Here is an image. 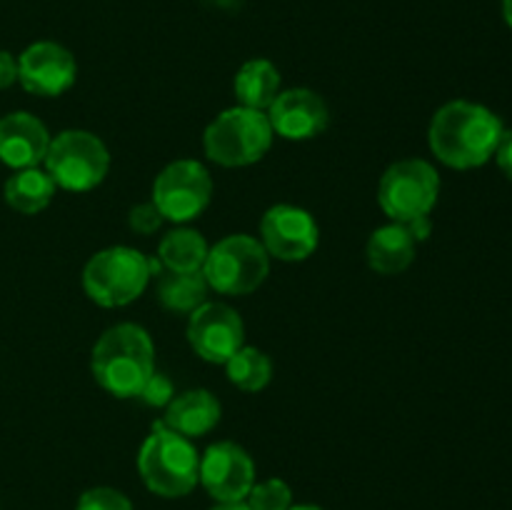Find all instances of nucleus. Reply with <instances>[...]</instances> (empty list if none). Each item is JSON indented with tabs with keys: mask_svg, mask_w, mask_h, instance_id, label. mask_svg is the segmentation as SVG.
<instances>
[{
	"mask_svg": "<svg viewBox=\"0 0 512 510\" xmlns=\"http://www.w3.org/2000/svg\"><path fill=\"white\" fill-rule=\"evenodd\" d=\"M503 130V123L490 108L470 100H453L433 115L428 143L440 163L470 170L493 158Z\"/></svg>",
	"mask_w": 512,
	"mask_h": 510,
	"instance_id": "nucleus-1",
	"label": "nucleus"
},
{
	"mask_svg": "<svg viewBox=\"0 0 512 510\" xmlns=\"http://www.w3.org/2000/svg\"><path fill=\"white\" fill-rule=\"evenodd\" d=\"M95 383L115 398H138L155 373V348L150 335L135 323L105 330L90 355Z\"/></svg>",
	"mask_w": 512,
	"mask_h": 510,
	"instance_id": "nucleus-2",
	"label": "nucleus"
},
{
	"mask_svg": "<svg viewBox=\"0 0 512 510\" xmlns=\"http://www.w3.org/2000/svg\"><path fill=\"white\" fill-rule=\"evenodd\" d=\"M138 470L150 493L183 498L200 483V455L190 438L155 423L138 453Z\"/></svg>",
	"mask_w": 512,
	"mask_h": 510,
	"instance_id": "nucleus-3",
	"label": "nucleus"
},
{
	"mask_svg": "<svg viewBox=\"0 0 512 510\" xmlns=\"http://www.w3.org/2000/svg\"><path fill=\"white\" fill-rule=\"evenodd\" d=\"M150 260L128 245H113L88 260L83 288L93 303L103 308H123L138 300L150 283Z\"/></svg>",
	"mask_w": 512,
	"mask_h": 510,
	"instance_id": "nucleus-4",
	"label": "nucleus"
},
{
	"mask_svg": "<svg viewBox=\"0 0 512 510\" xmlns=\"http://www.w3.org/2000/svg\"><path fill=\"white\" fill-rule=\"evenodd\" d=\"M273 128L263 110L235 108L223 110L203 135L205 155L225 168H243L263 158L273 145Z\"/></svg>",
	"mask_w": 512,
	"mask_h": 510,
	"instance_id": "nucleus-5",
	"label": "nucleus"
},
{
	"mask_svg": "<svg viewBox=\"0 0 512 510\" xmlns=\"http://www.w3.org/2000/svg\"><path fill=\"white\" fill-rule=\"evenodd\" d=\"M45 173L55 185L70 193L98 188L110 168V153L98 135L88 130H63L55 135L45 153Z\"/></svg>",
	"mask_w": 512,
	"mask_h": 510,
	"instance_id": "nucleus-6",
	"label": "nucleus"
},
{
	"mask_svg": "<svg viewBox=\"0 0 512 510\" xmlns=\"http://www.w3.org/2000/svg\"><path fill=\"white\" fill-rule=\"evenodd\" d=\"M270 270V255L253 235H228L208 250L203 275L223 295H248L263 285Z\"/></svg>",
	"mask_w": 512,
	"mask_h": 510,
	"instance_id": "nucleus-7",
	"label": "nucleus"
},
{
	"mask_svg": "<svg viewBox=\"0 0 512 510\" xmlns=\"http://www.w3.org/2000/svg\"><path fill=\"white\" fill-rule=\"evenodd\" d=\"M440 195V175L428 160L410 158L393 163L380 178L378 203L393 223L428 218Z\"/></svg>",
	"mask_w": 512,
	"mask_h": 510,
	"instance_id": "nucleus-8",
	"label": "nucleus"
},
{
	"mask_svg": "<svg viewBox=\"0 0 512 510\" xmlns=\"http://www.w3.org/2000/svg\"><path fill=\"white\" fill-rule=\"evenodd\" d=\"M213 198V178L198 160L165 165L153 183V203L165 220L188 223L198 218Z\"/></svg>",
	"mask_w": 512,
	"mask_h": 510,
	"instance_id": "nucleus-9",
	"label": "nucleus"
},
{
	"mask_svg": "<svg viewBox=\"0 0 512 510\" xmlns=\"http://www.w3.org/2000/svg\"><path fill=\"white\" fill-rule=\"evenodd\" d=\"M245 328L240 315L225 303H208L190 313L188 343L208 363L225 365L243 348Z\"/></svg>",
	"mask_w": 512,
	"mask_h": 510,
	"instance_id": "nucleus-10",
	"label": "nucleus"
},
{
	"mask_svg": "<svg viewBox=\"0 0 512 510\" xmlns=\"http://www.w3.org/2000/svg\"><path fill=\"white\" fill-rule=\"evenodd\" d=\"M200 483L218 503H243L255 485L253 458L238 443H213L200 458Z\"/></svg>",
	"mask_w": 512,
	"mask_h": 510,
	"instance_id": "nucleus-11",
	"label": "nucleus"
},
{
	"mask_svg": "<svg viewBox=\"0 0 512 510\" xmlns=\"http://www.w3.org/2000/svg\"><path fill=\"white\" fill-rule=\"evenodd\" d=\"M263 248L273 258L298 263L310 258L318 248L320 230L313 215L295 205H273L260 220Z\"/></svg>",
	"mask_w": 512,
	"mask_h": 510,
	"instance_id": "nucleus-12",
	"label": "nucleus"
},
{
	"mask_svg": "<svg viewBox=\"0 0 512 510\" xmlns=\"http://www.w3.org/2000/svg\"><path fill=\"white\" fill-rule=\"evenodd\" d=\"M78 65L73 53L53 40L28 45L18 58V80L28 93L40 98H58L73 88Z\"/></svg>",
	"mask_w": 512,
	"mask_h": 510,
	"instance_id": "nucleus-13",
	"label": "nucleus"
},
{
	"mask_svg": "<svg viewBox=\"0 0 512 510\" xmlns=\"http://www.w3.org/2000/svg\"><path fill=\"white\" fill-rule=\"evenodd\" d=\"M273 133L285 140L318 138L328 128V105L308 88H293L280 93L268 108Z\"/></svg>",
	"mask_w": 512,
	"mask_h": 510,
	"instance_id": "nucleus-14",
	"label": "nucleus"
},
{
	"mask_svg": "<svg viewBox=\"0 0 512 510\" xmlns=\"http://www.w3.org/2000/svg\"><path fill=\"white\" fill-rule=\"evenodd\" d=\"M48 145V128L35 115L18 110L0 118V163L8 168H38L45 160Z\"/></svg>",
	"mask_w": 512,
	"mask_h": 510,
	"instance_id": "nucleus-15",
	"label": "nucleus"
},
{
	"mask_svg": "<svg viewBox=\"0 0 512 510\" xmlns=\"http://www.w3.org/2000/svg\"><path fill=\"white\" fill-rule=\"evenodd\" d=\"M220 400L208 390H188L165 405V418L160 423L185 438H200L208 435L220 423Z\"/></svg>",
	"mask_w": 512,
	"mask_h": 510,
	"instance_id": "nucleus-16",
	"label": "nucleus"
},
{
	"mask_svg": "<svg viewBox=\"0 0 512 510\" xmlns=\"http://www.w3.org/2000/svg\"><path fill=\"white\" fill-rule=\"evenodd\" d=\"M415 238L403 223H390L375 230L368 240V265L380 275L403 273L415 260Z\"/></svg>",
	"mask_w": 512,
	"mask_h": 510,
	"instance_id": "nucleus-17",
	"label": "nucleus"
},
{
	"mask_svg": "<svg viewBox=\"0 0 512 510\" xmlns=\"http://www.w3.org/2000/svg\"><path fill=\"white\" fill-rule=\"evenodd\" d=\"M55 188L58 185L45 170L25 168L15 170V175L5 180L3 193L10 208L23 215H35L48 208L50 200L55 198Z\"/></svg>",
	"mask_w": 512,
	"mask_h": 510,
	"instance_id": "nucleus-18",
	"label": "nucleus"
},
{
	"mask_svg": "<svg viewBox=\"0 0 512 510\" xmlns=\"http://www.w3.org/2000/svg\"><path fill=\"white\" fill-rule=\"evenodd\" d=\"M235 95L240 105L253 110H265L280 95V73L270 60L253 58L235 75Z\"/></svg>",
	"mask_w": 512,
	"mask_h": 510,
	"instance_id": "nucleus-19",
	"label": "nucleus"
},
{
	"mask_svg": "<svg viewBox=\"0 0 512 510\" xmlns=\"http://www.w3.org/2000/svg\"><path fill=\"white\" fill-rule=\"evenodd\" d=\"M208 250V243L198 230H170L158 245V265L170 273H203Z\"/></svg>",
	"mask_w": 512,
	"mask_h": 510,
	"instance_id": "nucleus-20",
	"label": "nucleus"
},
{
	"mask_svg": "<svg viewBox=\"0 0 512 510\" xmlns=\"http://www.w3.org/2000/svg\"><path fill=\"white\" fill-rule=\"evenodd\" d=\"M208 280L203 273H170L165 270L158 283V298L173 313H193L208 300Z\"/></svg>",
	"mask_w": 512,
	"mask_h": 510,
	"instance_id": "nucleus-21",
	"label": "nucleus"
},
{
	"mask_svg": "<svg viewBox=\"0 0 512 510\" xmlns=\"http://www.w3.org/2000/svg\"><path fill=\"white\" fill-rule=\"evenodd\" d=\"M225 370H228L230 383L240 390H248V393H258L273 378V363H270L268 355L258 348H250V345H243L225 363Z\"/></svg>",
	"mask_w": 512,
	"mask_h": 510,
	"instance_id": "nucleus-22",
	"label": "nucleus"
},
{
	"mask_svg": "<svg viewBox=\"0 0 512 510\" xmlns=\"http://www.w3.org/2000/svg\"><path fill=\"white\" fill-rule=\"evenodd\" d=\"M245 505L250 510H290L293 508V490L280 478L263 480L250 488Z\"/></svg>",
	"mask_w": 512,
	"mask_h": 510,
	"instance_id": "nucleus-23",
	"label": "nucleus"
},
{
	"mask_svg": "<svg viewBox=\"0 0 512 510\" xmlns=\"http://www.w3.org/2000/svg\"><path fill=\"white\" fill-rule=\"evenodd\" d=\"M75 510H133L128 495L115 488H90L80 495Z\"/></svg>",
	"mask_w": 512,
	"mask_h": 510,
	"instance_id": "nucleus-24",
	"label": "nucleus"
},
{
	"mask_svg": "<svg viewBox=\"0 0 512 510\" xmlns=\"http://www.w3.org/2000/svg\"><path fill=\"white\" fill-rule=\"evenodd\" d=\"M163 215H160V210L155 208V203L150 200V203H140L135 205L133 210H130L128 215V225L130 230H135V233L140 235H153L155 230L163 225Z\"/></svg>",
	"mask_w": 512,
	"mask_h": 510,
	"instance_id": "nucleus-25",
	"label": "nucleus"
},
{
	"mask_svg": "<svg viewBox=\"0 0 512 510\" xmlns=\"http://www.w3.org/2000/svg\"><path fill=\"white\" fill-rule=\"evenodd\" d=\"M138 398L143 400V403L153 405V408H160V405H168L170 400L175 398V395H173V383H170V380L165 378V375L153 373V378H150L148 383H145V388L140 390Z\"/></svg>",
	"mask_w": 512,
	"mask_h": 510,
	"instance_id": "nucleus-26",
	"label": "nucleus"
},
{
	"mask_svg": "<svg viewBox=\"0 0 512 510\" xmlns=\"http://www.w3.org/2000/svg\"><path fill=\"white\" fill-rule=\"evenodd\" d=\"M493 158L498 160V168L503 170L505 178L512 180V130H503Z\"/></svg>",
	"mask_w": 512,
	"mask_h": 510,
	"instance_id": "nucleus-27",
	"label": "nucleus"
},
{
	"mask_svg": "<svg viewBox=\"0 0 512 510\" xmlns=\"http://www.w3.org/2000/svg\"><path fill=\"white\" fill-rule=\"evenodd\" d=\"M15 80H18V60L8 50H0V90L10 88Z\"/></svg>",
	"mask_w": 512,
	"mask_h": 510,
	"instance_id": "nucleus-28",
	"label": "nucleus"
},
{
	"mask_svg": "<svg viewBox=\"0 0 512 510\" xmlns=\"http://www.w3.org/2000/svg\"><path fill=\"white\" fill-rule=\"evenodd\" d=\"M403 225L410 230V235L415 238V243L428 238L430 228H433V225H430V218H415V220H410V223H403Z\"/></svg>",
	"mask_w": 512,
	"mask_h": 510,
	"instance_id": "nucleus-29",
	"label": "nucleus"
},
{
	"mask_svg": "<svg viewBox=\"0 0 512 510\" xmlns=\"http://www.w3.org/2000/svg\"><path fill=\"white\" fill-rule=\"evenodd\" d=\"M213 510H250V508L245 505V500H243V503H220V505H215Z\"/></svg>",
	"mask_w": 512,
	"mask_h": 510,
	"instance_id": "nucleus-30",
	"label": "nucleus"
},
{
	"mask_svg": "<svg viewBox=\"0 0 512 510\" xmlns=\"http://www.w3.org/2000/svg\"><path fill=\"white\" fill-rule=\"evenodd\" d=\"M503 18L512 28V0H503Z\"/></svg>",
	"mask_w": 512,
	"mask_h": 510,
	"instance_id": "nucleus-31",
	"label": "nucleus"
},
{
	"mask_svg": "<svg viewBox=\"0 0 512 510\" xmlns=\"http://www.w3.org/2000/svg\"><path fill=\"white\" fill-rule=\"evenodd\" d=\"M290 510H325V508H320V505L305 503V505H293V508H290Z\"/></svg>",
	"mask_w": 512,
	"mask_h": 510,
	"instance_id": "nucleus-32",
	"label": "nucleus"
}]
</instances>
